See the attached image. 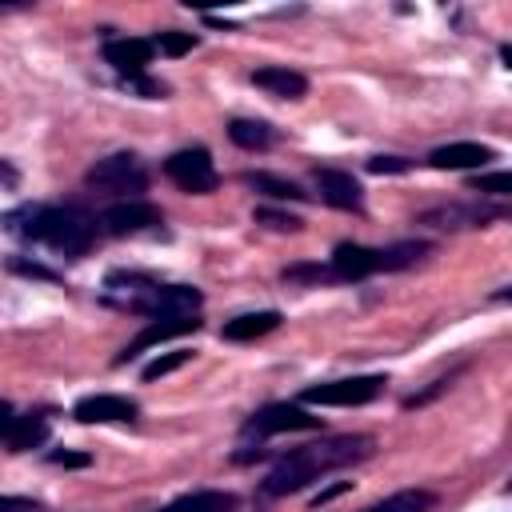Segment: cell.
Masks as SVG:
<instances>
[{"instance_id": "1", "label": "cell", "mask_w": 512, "mask_h": 512, "mask_svg": "<svg viewBox=\"0 0 512 512\" xmlns=\"http://www.w3.org/2000/svg\"><path fill=\"white\" fill-rule=\"evenodd\" d=\"M376 452V440L364 436V432H348V436H328V440H312V444H300L292 452H284L268 476L260 480V500H280V496H292L300 488H308L312 480L336 472V468H348V464H360Z\"/></svg>"}, {"instance_id": "2", "label": "cell", "mask_w": 512, "mask_h": 512, "mask_svg": "<svg viewBox=\"0 0 512 512\" xmlns=\"http://www.w3.org/2000/svg\"><path fill=\"white\" fill-rule=\"evenodd\" d=\"M4 228L60 252L64 260H80L96 244V220L80 204H24L4 216Z\"/></svg>"}, {"instance_id": "3", "label": "cell", "mask_w": 512, "mask_h": 512, "mask_svg": "<svg viewBox=\"0 0 512 512\" xmlns=\"http://www.w3.org/2000/svg\"><path fill=\"white\" fill-rule=\"evenodd\" d=\"M100 300L116 312H132V316H200L204 292L192 284H160L156 276L144 272H108Z\"/></svg>"}, {"instance_id": "4", "label": "cell", "mask_w": 512, "mask_h": 512, "mask_svg": "<svg viewBox=\"0 0 512 512\" xmlns=\"http://www.w3.org/2000/svg\"><path fill=\"white\" fill-rule=\"evenodd\" d=\"M432 240H396V244H384V248H368V244H336L332 248V284H356V280H368L376 272H404L412 264H420L424 256H432Z\"/></svg>"}, {"instance_id": "5", "label": "cell", "mask_w": 512, "mask_h": 512, "mask_svg": "<svg viewBox=\"0 0 512 512\" xmlns=\"http://www.w3.org/2000/svg\"><path fill=\"white\" fill-rule=\"evenodd\" d=\"M320 428H324V416H312L300 404H288V400L264 404V408H256L240 424V444L232 452V464H256V460H264L268 456V448H264L268 436H280V432H320Z\"/></svg>"}, {"instance_id": "6", "label": "cell", "mask_w": 512, "mask_h": 512, "mask_svg": "<svg viewBox=\"0 0 512 512\" xmlns=\"http://www.w3.org/2000/svg\"><path fill=\"white\" fill-rule=\"evenodd\" d=\"M84 188L92 196L112 200V204H120V200H144V192H148V168L140 164L136 152H112V156L96 160L84 172Z\"/></svg>"}, {"instance_id": "7", "label": "cell", "mask_w": 512, "mask_h": 512, "mask_svg": "<svg viewBox=\"0 0 512 512\" xmlns=\"http://www.w3.org/2000/svg\"><path fill=\"white\" fill-rule=\"evenodd\" d=\"M508 216H512V204H492L484 196V200H452V204L424 208L416 216V224H428L440 232H460V228H488V224L508 220Z\"/></svg>"}, {"instance_id": "8", "label": "cell", "mask_w": 512, "mask_h": 512, "mask_svg": "<svg viewBox=\"0 0 512 512\" xmlns=\"http://www.w3.org/2000/svg\"><path fill=\"white\" fill-rule=\"evenodd\" d=\"M384 376H340L324 384H308L300 392V404H324V408H360L372 404L384 392Z\"/></svg>"}, {"instance_id": "9", "label": "cell", "mask_w": 512, "mask_h": 512, "mask_svg": "<svg viewBox=\"0 0 512 512\" xmlns=\"http://www.w3.org/2000/svg\"><path fill=\"white\" fill-rule=\"evenodd\" d=\"M164 176L188 192V196H208L220 188V176H216V164L208 156V148H180L164 160Z\"/></svg>"}, {"instance_id": "10", "label": "cell", "mask_w": 512, "mask_h": 512, "mask_svg": "<svg viewBox=\"0 0 512 512\" xmlns=\"http://www.w3.org/2000/svg\"><path fill=\"white\" fill-rule=\"evenodd\" d=\"M48 432H52V416H48L44 408L16 416V408H12L8 400L0 404V436H4V448H8L12 456L40 448V444L48 440Z\"/></svg>"}, {"instance_id": "11", "label": "cell", "mask_w": 512, "mask_h": 512, "mask_svg": "<svg viewBox=\"0 0 512 512\" xmlns=\"http://www.w3.org/2000/svg\"><path fill=\"white\" fill-rule=\"evenodd\" d=\"M164 224V212L152 200H120L108 204L100 216V228L108 236H140V232H156Z\"/></svg>"}, {"instance_id": "12", "label": "cell", "mask_w": 512, "mask_h": 512, "mask_svg": "<svg viewBox=\"0 0 512 512\" xmlns=\"http://www.w3.org/2000/svg\"><path fill=\"white\" fill-rule=\"evenodd\" d=\"M200 316H160V320H148L124 348H120V356L112 360V364H128V360H136V356H144L148 348H156V344H164V340H176V336H188V332H200Z\"/></svg>"}, {"instance_id": "13", "label": "cell", "mask_w": 512, "mask_h": 512, "mask_svg": "<svg viewBox=\"0 0 512 512\" xmlns=\"http://www.w3.org/2000/svg\"><path fill=\"white\" fill-rule=\"evenodd\" d=\"M72 416L80 424H136L140 420V404L128 400V396H116V392H96V396L76 400Z\"/></svg>"}, {"instance_id": "14", "label": "cell", "mask_w": 512, "mask_h": 512, "mask_svg": "<svg viewBox=\"0 0 512 512\" xmlns=\"http://www.w3.org/2000/svg\"><path fill=\"white\" fill-rule=\"evenodd\" d=\"M312 188H316V196H320L328 208H340V212H360V208H364V188L356 184L352 172H340V168H312Z\"/></svg>"}, {"instance_id": "15", "label": "cell", "mask_w": 512, "mask_h": 512, "mask_svg": "<svg viewBox=\"0 0 512 512\" xmlns=\"http://www.w3.org/2000/svg\"><path fill=\"white\" fill-rule=\"evenodd\" d=\"M152 56H156V44L144 40V36H112V40H104V64H112L124 80L144 76Z\"/></svg>"}, {"instance_id": "16", "label": "cell", "mask_w": 512, "mask_h": 512, "mask_svg": "<svg viewBox=\"0 0 512 512\" xmlns=\"http://www.w3.org/2000/svg\"><path fill=\"white\" fill-rule=\"evenodd\" d=\"M488 160H496V152L476 140H456V144H440L428 152V164L440 172H468V168H484Z\"/></svg>"}, {"instance_id": "17", "label": "cell", "mask_w": 512, "mask_h": 512, "mask_svg": "<svg viewBox=\"0 0 512 512\" xmlns=\"http://www.w3.org/2000/svg\"><path fill=\"white\" fill-rule=\"evenodd\" d=\"M248 80L256 88H264L268 96H276V100H300V96H308V76L296 72V68H284V64H264Z\"/></svg>"}, {"instance_id": "18", "label": "cell", "mask_w": 512, "mask_h": 512, "mask_svg": "<svg viewBox=\"0 0 512 512\" xmlns=\"http://www.w3.org/2000/svg\"><path fill=\"white\" fill-rule=\"evenodd\" d=\"M280 320H284V316H280L276 308H264V312H244V316L224 320L220 336H224V340H232V344H248V340H260V336L276 332V328H280Z\"/></svg>"}, {"instance_id": "19", "label": "cell", "mask_w": 512, "mask_h": 512, "mask_svg": "<svg viewBox=\"0 0 512 512\" xmlns=\"http://www.w3.org/2000/svg\"><path fill=\"white\" fill-rule=\"evenodd\" d=\"M240 496L236 492H220V488H200V492H184L172 504L156 508V512H236Z\"/></svg>"}, {"instance_id": "20", "label": "cell", "mask_w": 512, "mask_h": 512, "mask_svg": "<svg viewBox=\"0 0 512 512\" xmlns=\"http://www.w3.org/2000/svg\"><path fill=\"white\" fill-rule=\"evenodd\" d=\"M228 136H232V144L244 148V152H264V148L276 144L272 124H264V120H244V116L228 120Z\"/></svg>"}, {"instance_id": "21", "label": "cell", "mask_w": 512, "mask_h": 512, "mask_svg": "<svg viewBox=\"0 0 512 512\" xmlns=\"http://www.w3.org/2000/svg\"><path fill=\"white\" fill-rule=\"evenodd\" d=\"M244 184L248 188H256L260 196H268V200H308V192L300 188V184H292V180H284V176H272V172H244Z\"/></svg>"}, {"instance_id": "22", "label": "cell", "mask_w": 512, "mask_h": 512, "mask_svg": "<svg viewBox=\"0 0 512 512\" xmlns=\"http://www.w3.org/2000/svg\"><path fill=\"white\" fill-rule=\"evenodd\" d=\"M436 508V492L428 488H404V492H392L388 500L364 508V512H432Z\"/></svg>"}, {"instance_id": "23", "label": "cell", "mask_w": 512, "mask_h": 512, "mask_svg": "<svg viewBox=\"0 0 512 512\" xmlns=\"http://www.w3.org/2000/svg\"><path fill=\"white\" fill-rule=\"evenodd\" d=\"M468 192H480V196H500V200H512V172H476Z\"/></svg>"}, {"instance_id": "24", "label": "cell", "mask_w": 512, "mask_h": 512, "mask_svg": "<svg viewBox=\"0 0 512 512\" xmlns=\"http://www.w3.org/2000/svg\"><path fill=\"white\" fill-rule=\"evenodd\" d=\"M152 44H156L164 56H184V52H192V48L200 44V36H196V32H176V28H164V32H156V36H152Z\"/></svg>"}, {"instance_id": "25", "label": "cell", "mask_w": 512, "mask_h": 512, "mask_svg": "<svg viewBox=\"0 0 512 512\" xmlns=\"http://www.w3.org/2000/svg\"><path fill=\"white\" fill-rule=\"evenodd\" d=\"M252 220H256V224H264V228H272V232H300V228H304V220H300V216L280 212V208H256V212H252Z\"/></svg>"}, {"instance_id": "26", "label": "cell", "mask_w": 512, "mask_h": 512, "mask_svg": "<svg viewBox=\"0 0 512 512\" xmlns=\"http://www.w3.org/2000/svg\"><path fill=\"white\" fill-rule=\"evenodd\" d=\"M192 360V352L188 348H176V352H164V356H156V360H148L144 364V380H160V376H168V372H176V368H184Z\"/></svg>"}, {"instance_id": "27", "label": "cell", "mask_w": 512, "mask_h": 512, "mask_svg": "<svg viewBox=\"0 0 512 512\" xmlns=\"http://www.w3.org/2000/svg\"><path fill=\"white\" fill-rule=\"evenodd\" d=\"M8 272H16V276H32V280H56L52 268H44V264H36V260H24V256H8Z\"/></svg>"}, {"instance_id": "28", "label": "cell", "mask_w": 512, "mask_h": 512, "mask_svg": "<svg viewBox=\"0 0 512 512\" xmlns=\"http://www.w3.org/2000/svg\"><path fill=\"white\" fill-rule=\"evenodd\" d=\"M368 172H376V176L412 172V160H408V156H372V160H368Z\"/></svg>"}, {"instance_id": "29", "label": "cell", "mask_w": 512, "mask_h": 512, "mask_svg": "<svg viewBox=\"0 0 512 512\" xmlns=\"http://www.w3.org/2000/svg\"><path fill=\"white\" fill-rule=\"evenodd\" d=\"M456 372H460V368H456ZM456 372H448V376H440V380H432V384H428L424 392H412V396H404V408H420V404H428L432 396H440V392H444V388H448V384L456 380Z\"/></svg>"}, {"instance_id": "30", "label": "cell", "mask_w": 512, "mask_h": 512, "mask_svg": "<svg viewBox=\"0 0 512 512\" xmlns=\"http://www.w3.org/2000/svg\"><path fill=\"white\" fill-rule=\"evenodd\" d=\"M48 464H56V468H88L92 456L88 452H72V448H56V452H48Z\"/></svg>"}, {"instance_id": "31", "label": "cell", "mask_w": 512, "mask_h": 512, "mask_svg": "<svg viewBox=\"0 0 512 512\" xmlns=\"http://www.w3.org/2000/svg\"><path fill=\"white\" fill-rule=\"evenodd\" d=\"M0 512H44V504L40 500H24V496H4Z\"/></svg>"}, {"instance_id": "32", "label": "cell", "mask_w": 512, "mask_h": 512, "mask_svg": "<svg viewBox=\"0 0 512 512\" xmlns=\"http://www.w3.org/2000/svg\"><path fill=\"white\" fill-rule=\"evenodd\" d=\"M348 488H352V480H340V484H332V488H324V492H320V496H316L312 504H328V500H336V496H344Z\"/></svg>"}, {"instance_id": "33", "label": "cell", "mask_w": 512, "mask_h": 512, "mask_svg": "<svg viewBox=\"0 0 512 512\" xmlns=\"http://www.w3.org/2000/svg\"><path fill=\"white\" fill-rule=\"evenodd\" d=\"M500 60L512 68V44H500Z\"/></svg>"}, {"instance_id": "34", "label": "cell", "mask_w": 512, "mask_h": 512, "mask_svg": "<svg viewBox=\"0 0 512 512\" xmlns=\"http://www.w3.org/2000/svg\"><path fill=\"white\" fill-rule=\"evenodd\" d=\"M492 300L500 304V300H512V288H504V292H492Z\"/></svg>"}, {"instance_id": "35", "label": "cell", "mask_w": 512, "mask_h": 512, "mask_svg": "<svg viewBox=\"0 0 512 512\" xmlns=\"http://www.w3.org/2000/svg\"><path fill=\"white\" fill-rule=\"evenodd\" d=\"M508 492H512V480H508Z\"/></svg>"}]
</instances>
